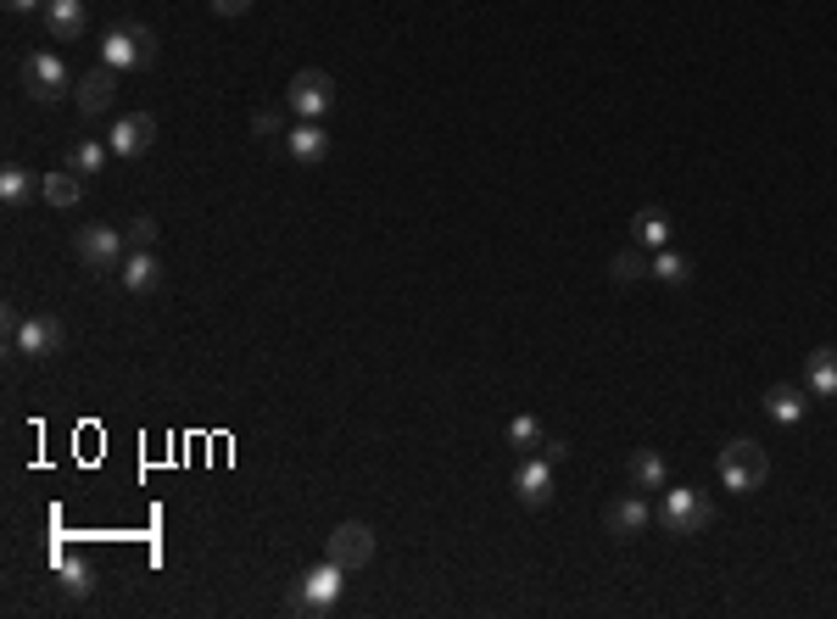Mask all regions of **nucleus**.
Instances as JSON below:
<instances>
[{"label": "nucleus", "mask_w": 837, "mask_h": 619, "mask_svg": "<svg viewBox=\"0 0 837 619\" xmlns=\"http://www.w3.org/2000/svg\"><path fill=\"white\" fill-rule=\"evenodd\" d=\"M340 592H347V569H340L335 558H324V563H313V569H302V575H297L285 608L302 614V619H324V614H335Z\"/></svg>", "instance_id": "f257e3e1"}, {"label": "nucleus", "mask_w": 837, "mask_h": 619, "mask_svg": "<svg viewBox=\"0 0 837 619\" xmlns=\"http://www.w3.org/2000/svg\"><path fill=\"white\" fill-rule=\"evenodd\" d=\"M765 481H770V458H765L760 441L737 436V441L720 447V486H726V491L754 497V491H765Z\"/></svg>", "instance_id": "f03ea898"}, {"label": "nucleus", "mask_w": 837, "mask_h": 619, "mask_svg": "<svg viewBox=\"0 0 837 619\" xmlns=\"http://www.w3.org/2000/svg\"><path fill=\"white\" fill-rule=\"evenodd\" d=\"M7 347H12L17 357H34V363L62 357V352H68V324H62L57 313H23V324L7 336Z\"/></svg>", "instance_id": "7ed1b4c3"}, {"label": "nucleus", "mask_w": 837, "mask_h": 619, "mask_svg": "<svg viewBox=\"0 0 837 619\" xmlns=\"http://www.w3.org/2000/svg\"><path fill=\"white\" fill-rule=\"evenodd\" d=\"M101 62L112 73H134V68H152L157 62V34L145 28V23H123L101 39Z\"/></svg>", "instance_id": "20e7f679"}, {"label": "nucleus", "mask_w": 837, "mask_h": 619, "mask_svg": "<svg viewBox=\"0 0 837 619\" xmlns=\"http://www.w3.org/2000/svg\"><path fill=\"white\" fill-rule=\"evenodd\" d=\"M285 107H290V118H302V123H324L330 107H335V78L324 68H302L297 78L285 84Z\"/></svg>", "instance_id": "39448f33"}, {"label": "nucleus", "mask_w": 837, "mask_h": 619, "mask_svg": "<svg viewBox=\"0 0 837 619\" xmlns=\"http://www.w3.org/2000/svg\"><path fill=\"white\" fill-rule=\"evenodd\" d=\"M654 519H659L665 536H698V531L715 525V502L704 491H665V502H659Z\"/></svg>", "instance_id": "423d86ee"}, {"label": "nucleus", "mask_w": 837, "mask_h": 619, "mask_svg": "<svg viewBox=\"0 0 837 619\" xmlns=\"http://www.w3.org/2000/svg\"><path fill=\"white\" fill-rule=\"evenodd\" d=\"M73 68L57 57V51H34V57H23V89L34 95V101H45V107H51V101H68V95H73Z\"/></svg>", "instance_id": "0eeeda50"}, {"label": "nucleus", "mask_w": 837, "mask_h": 619, "mask_svg": "<svg viewBox=\"0 0 837 619\" xmlns=\"http://www.w3.org/2000/svg\"><path fill=\"white\" fill-rule=\"evenodd\" d=\"M129 241L112 229V223H84L79 234H73V252H79V263L84 268H95V274H112V268H123V252Z\"/></svg>", "instance_id": "6e6552de"}, {"label": "nucleus", "mask_w": 837, "mask_h": 619, "mask_svg": "<svg viewBox=\"0 0 837 619\" xmlns=\"http://www.w3.org/2000/svg\"><path fill=\"white\" fill-rule=\"evenodd\" d=\"M324 558H335L340 569H369L374 563V531L363 525V519H340V525L324 536Z\"/></svg>", "instance_id": "1a4fd4ad"}, {"label": "nucleus", "mask_w": 837, "mask_h": 619, "mask_svg": "<svg viewBox=\"0 0 837 619\" xmlns=\"http://www.w3.org/2000/svg\"><path fill=\"white\" fill-rule=\"evenodd\" d=\"M107 146H112V157H145L157 146V118L152 112H129V118H118L112 129H107Z\"/></svg>", "instance_id": "9d476101"}, {"label": "nucleus", "mask_w": 837, "mask_h": 619, "mask_svg": "<svg viewBox=\"0 0 837 619\" xmlns=\"http://www.w3.org/2000/svg\"><path fill=\"white\" fill-rule=\"evenodd\" d=\"M648 525H654V508H648L643 491H636V497H620V502L603 508V531H609L614 542H636Z\"/></svg>", "instance_id": "9b49d317"}, {"label": "nucleus", "mask_w": 837, "mask_h": 619, "mask_svg": "<svg viewBox=\"0 0 837 619\" xmlns=\"http://www.w3.org/2000/svg\"><path fill=\"white\" fill-rule=\"evenodd\" d=\"M514 491H519L525 508H548L553 502V463L541 452H525L519 469H514Z\"/></svg>", "instance_id": "f8f14e48"}, {"label": "nucleus", "mask_w": 837, "mask_h": 619, "mask_svg": "<svg viewBox=\"0 0 837 619\" xmlns=\"http://www.w3.org/2000/svg\"><path fill=\"white\" fill-rule=\"evenodd\" d=\"M123 291L129 296H152L157 284L168 279V268H163V257H157V246H129V257H123Z\"/></svg>", "instance_id": "ddd939ff"}, {"label": "nucleus", "mask_w": 837, "mask_h": 619, "mask_svg": "<svg viewBox=\"0 0 837 619\" xmlns=\"http://www.w3.org/2000/svg\"><path fill=\"white\" fill-rule=\"evenodd\" d=\"M112 95H118V73H112L107 62H101V68H89V73H79V84H73V101H79L84 118L107 112V107H112Z\"/></svg>", "instance_id": "4468645a"}, {"label": "nucleus", "mask_w": 837, "mask_h": 619, "mask_svg": "<svg viewBox=\"0 0 837 619\" xmlns=\"http://www.w3.org/2000/svg\"><path fill=\"white\" fill-rule=\"evenodd\" d=\"M285 157H290V162H302V168L324 162V157H330V129L297 118V123H290V134H285Z\"/></svg>", "instance_id": "2eb2a0df"}, {"label": "nucleus", "mask_w": 837, "mask_h": 619, "mask_svg": "<svg viewBox=\"0 0 837 619\" xmlns=\"http://www.w3.org/2000/svg\"><path fill=\"white\" fill-rule=\"evenodd\" d=\"M45 28H51L57 45H73L89 28V7L84 0H45Z\"/></svg>", "instance_id": "dca6fc26"}, {"label": "nucleus", "mask_w": 837, "mask_h": 619, "mask_svg": "<svg viewBox=\"0 0 837 619\" xmlns=\"http://www.w3.org/2000/svg\"><path fill=\"white\" fill-rule=\"evenodd\" d=\"M804 379L815 397H837V347H815L804 357Z\"/></svg>", "instance_id": "f3484780"}, {"label": "nucleus", "mask_w": 837, "mask_h": 619, "mask_svg": "<svg viewBox=\"0 0 837 619\" xmlns=\"http://www.w3.org/2000/svg\"><path fill=\"white\" fill-rule=\"evenodd\" d=\"M39 202H45V207H62V213H68V207H79V202H84V179H79L73 168H62V173H45Z\"/></svg>", "instance_id": "a211bd4d"}, {"label": "nucleus", "mask_w": 837, "mask_h": 619, "mask_svg": "<svg viewBox=\"0 0 837 619\" xmlns=\"http://www.w3.org/2000/svg\"><path fill=\"white\" fill-rule=\"evenodd\" d=\"M665 481H670V463H665V452H654V447L631 452V486H636V491H659Z\"/></svg>", "instance_id": "6ab92c4d"}, {"label": "nucleus", "mask_w": 837, "mask_h": 619, "mask_svg": "<svg viewBox=\"0 0 837 619\" xmlns=\"http://www.w3.org/2000/svg\"><path fill=\"white\" fill-rule=\"evenodd\" d=\"M39 190H45V179H34L28 168H17V162L0 168V202H7V207H28Z\"/></svg>", "instance_id": "aec40b11"}, {"label": "nucleus", "mask_w": 837, "mask_h": 619, "mask_svg": "<svg viewBox=\"0 0 837 619\" xmlns=\"http://www.w3.org/2000/svg\"><path fill=\"white\" fill-rule=\"evenodd\" d=\"M631 241H636V246H654V252H659V246L670 241V213H665V207H643V213L631 218Z\"/></svg>", "instance_id": "412c9836"}, {"label": "nucleus", "mask_w": 837, "mask_h": 619, "mask_svg": "<svg viewBox=\"0 0 837 619\" xmlns=\"http://www.w3.org/2000/svg\"><path fill=\"white\" fill-rule=\"evenodd\" d=\"M765 413H770L776 424H799V418L810 413V402H804L799 386H770V391H765Z\"/></svg>", "instance_id": "4be33fe9"}, {"label": "nucleus", "mask_w": 837, "mask_h": 619, "mask_svg": "<svg viewBox=\"0 0 837 619\" xmlns=\"http://www.w3.org/2000/svg\"><path fill=\"white\" fill-rule=\"evenodd\" d=\"M107 157H112V146H101V139H79V146H68V168L79 179H101Z\"/></svg>", "instance_id": "5701e85b"}, {"label": "nucleus", "mask_w": 837, "mask_h": 619, "mask_svg": "<svg viewBox=\"0 0 837 619\" xmlns=\"http://www.w3.org/2000/svg\"><path fill=\"white\" fill-rule=\"evenodd\" d=\"M648 274L659 279V284H686V279H693V257H681V252H654L648 257Z\"/></svg>", "instance_id": "b1692460"}, {"label": "nucleus", "mask_w": 837, "mask_h": 619, "mask_svg": "<svg viewBox=\"0 0 837 619\" xmlns=\"http://www.w3.org/2000/svg\"><path fill=\"white\" fill-rule=\"evenodd\" d=\"M541 441H548V436H541V424H536L530 413H519V418H509V447H519V458H525V452H536Z\"/></svg>", "instance_id": "393cba45"}, {"label": "nucleus", "mask_w": 837, "mask_h": 619, "mask_svg": "<svg viewBox=\"0 0 837 619\" xmlns=\"http://www.w3.org/2000/svg\"><path fill=\"white\" fill-rule=\"evenodd\" d=\"M285 112H290V107H258V112H252V134H258V139H285V134H290Z\"/></svg>", "instance_id": "a878e982"}, {"label": "nucleus", "mask_w": 837, "mask_h": 619, "mask_svg": "<svg viewBox=\"0 0 837 619\" xmlns=\"http://www.w3.org/2000/svg\"><path fill=\"white\" fill-rule=\"evenodd\" d=\"M609 274H614V284H636V279H648V257L643 252H614Z\"/></svg>", "instance_id": "bb28decb"}, {"label": "nucleus", "mask_w": 837, "mask_h": 619, "mask_svg": "<svg viewBox=\"0 0 837 619\" xmlns=\"http://www.w3.org/2000/svg\"><path fill=\"white\" fill-rule=\"evenodd\" d=\"M62 592H68V597H89V592H95L89 563H62Z\"/></svg>", "instance_id": "cd10ccee"}, {"label": "nucleus", "mask_w": 837, "mask_h": 619, "mask_svg": "<svg viewBox=\"0 0 837 619\" xmlns=\"http://www.w3.org/2000/svg\"><path fill=\"white\" fill-rule=\"evenodd\" d=\"M123 241H129V246H157V218H145V213L129 218V223H123Z\"/></svg>", "instance_id": "c85d7f7f"}, {"label": "nucleus", "mask_w": 837, "mask_h": 619, "mask_svg": "<svg viewBox=\"0 0 837 619\" xmlns=\"http://www.w3.org/2000/svg\"><path fill=\"white\" fill-rule=\"evenodd\" d=\"M207 7H213L218 17H246V12L258 7V0H207Z\"/></svg>", "instance_id": "c756f323"}, {"label": "nucleus", "mask_w": 837, "mask_h": 619, "mask_svg": "<svg viewBox=\"0 0 837 619\" xmlns=\"http://www.w3.org/2000/svg\"><path fill=\"white\" fill-rule=\"evenodd\" d=\"M541 458H548V463L559 469V463L570 458V441H559V436H548V441H541Z\"/></svg>", "instance_id": "7c9ffc66"}, {"label": "nucleus", "mask_w": 837, "mask_h": 619, "mask_svg": "<svg viewBox=\"0 0 837 619\" xmlns=\"http://www.w3.org/2000/svg\"><path fill=\"white\" fill-rule=\"evenodd\" d=\"M12 17H28V12H45V0H7Z\"/></svg>", "instance_id": "2f4dec72"}]
</instances>
